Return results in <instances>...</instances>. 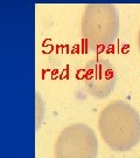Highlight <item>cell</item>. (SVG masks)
<instances>
[{"instance_id":"cell-1","label":"cell","mask_w":140,"mask_h":158,"mask_svg":"<svg viewBox=\"0 0 140 158\" xmlns=\"http://www.w3.org/2000/svg\"><path fill=\"white\" fill-rule=\"evenodd\" d=\"M103 141L116 152L131 151L140 142V115L125 101H113L98 116Z\"/></svg>"},{"instance_id":"cell-2","label":"cell","mask_w":140,"mask_h":158,"mask_svg":"<svg viewBox=\"0 0 140 158\" xmlns=\"http://www.w3.org/2000/svg\"><path fill=\"white\" fill-rule=\"evenodd\" d=\"M82 39L86 49L99 52L111 47L119 34V14L112 4H88L82 23Z\"/></svg>"},{"instance_id":"cell-3","label":"cell","mask_w":140,"mask_h":158,"mask_svg":"<svg viewBox=\"0 0 140 158\" xmlns=\"http://www.w3.org/2000/svg\"><path fill=\"white\" fill-rule=\"evenodd\" d=\"M54 152L55 158H97V136L85 123L68 125L57 137Z\"/></svg>"},{"instance_id":"cell-4","label":"cell","mask_w":140,"mask_h":158,"mask_svg":"<svg viewBox=\"0 0 140 158\" xmlns=\"http://www.w3.org/2000/svg\"><path fill=\"white\" fill-rule=\"evenodd\" d=\"M117 79L116 68L105 59H92L84 67V87L90 96L98 100H104L111 95L117 85Z\"/></svg>"},{"instance_id":"cell-5","label":"cell","mask_w":140,"mask_h":158,"mask_svg":"<svg viewBox=\"0 0 140 158\" xmlns=\"http://www.w3.org/2000/svg\"><path fill=\"white\" fill-rule=\"evenodd\" d=\"M138 47H139V51H140V31H139V36H138Z\"/></svg>"}]
</instances>
